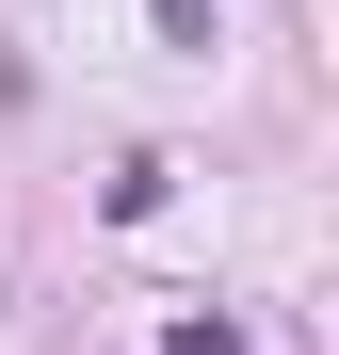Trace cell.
Instances as JSON below:
<instances>
[{
	"label": "cell",
	"mask_w": 339,
	"mask_h": 355,
	"mask_svg": "<svg viewBox=\"0 0 339 355\" xmlns=\"http://www.w3.org/2000/svg\"><path fill=\"white\" fill-rule=\"evenodd\" d=\"M162 355H243V323L210 307V323H178V339H162Z\"/></svg>",
	"instance_id": "obj_1"
},
{
	"label": "cell",
	"mask_w": 339,
	"mask_h": 355,
	"mask_svg": "<svg viewBox=\"0 0 339 355\" xmlns=\"http://www.w3.org/2000/svg\"><path fill=\"white\" fill-rule=\"evenodd\" d=\"M146 17H162V33H178V49H210V0H146Z\"/></svg>",
	"instance_id": "obj_2"
}]
</instances>
